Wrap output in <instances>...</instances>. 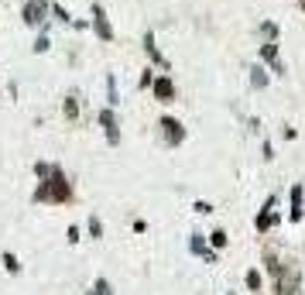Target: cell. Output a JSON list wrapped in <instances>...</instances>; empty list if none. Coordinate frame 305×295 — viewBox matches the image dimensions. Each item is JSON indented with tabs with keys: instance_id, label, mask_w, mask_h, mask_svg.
<instances>
[{
	"instance_id": "6da1fadb",
	"label": "cell",
	"mask_w": 305,
	"mask_h": 295,
	"mask_svg": "<svg viewBox=\"0 0 305 295\" xmlns=\"http://www.w3.org/2000/svg\"><path fill=\"white\" fill-rule=\"evenodd\" d=\"M271 278H274V295H298V288H302V268L291 257H285V261L278 257Z\"/></svg>"
},
{
	"instance_id": "7a4b0ae2",
	"label": "cell",
	"mask_w": 305,
	"mask_h": 295,
	"mask_svg": "<svg viewBox=\"0 0 305 295\" xmlns=\"http://www.w3.org/2000/svg\"><path fill=\"white\" fill-rule=\"evenodd\" d=\"M189 247H192V254H199L202 261H206V264H216V251H213V247H206V240H202L199 234H192Z\"/></svg>"
},
{
	"instance_id": "3957f363",
	"label": "cell",
	"mask_w": 305,
	"mask_h": 295,
	"mask_svg": "<svg viewBox=\"0 0 305 295\" xmlns=\"http://www.w3.org/2000/svg\"><path fill=\"white\" fill-rule=\"evenodd\" d=\"M278 213H274V199H267V206H264V213H261V217H257V230H261V234H264V230H271V227H274V223H278Z\"/></svg>"
},
{
	"instance_id": "277c9868",
	"label": "cell",
	"mask_w": 305,
	"mask_h": 295,
	"mask_svg": "<svg viewBox=\"0 0 305 295\" xmlns=\"http://www.w3.org/2000/svg\"><path fill=\"white\" fill-rule=\"evenodd\" d=\"M244 285H247V292L261 295V292H264V278H261V271H257V268H250L247 275H244Z\"/></svg>"
},
{
	"instance_id": "5b68a950",
	"label": "cell",
	"mask_w": 305,
	"mask_h": 295,
	"mask_svg": "<svg viewBox=\"0 0 305 295\" xmlns=\"http://www.w3.org/2000/svg\"><path fill=\"white\" fill-rule=\"evenodd\" d=\"M302 185H295V189H291V213H288V217H291V223H298V220H302Z\"/></svg>"
},
{
	"instance_id": "8992f818",
	"label": "cell",
	"mask_w": 305,
	"mask_h": 295,
	"mask_svg": "<svg viewBox=\"0 0 305 295\" xmlns=\"http://www.w3.org/2000/svg\"><path fill=\"white\" fill-rule=\"evenodd\" d=\"M227 240H230V237L223 234V230H213V234H210V244H213V251H223V247H227Z\"/></svg>"
},
{
	"instance_id": "52a82bcc",
	"label": "cell",
	"mask_w": 305,
	"mask_h": 295,
	"mask_svg": "<svg viewBox=\"0 0 305 295\" xmlns=\"http://www.w3.org/2000/svg\"><path fill=\"white\" fill-rule=\"evenodd\" d=\"M89 295H114V288H110L107 278H96V285H93V292H89Z\"/></svg>"
},
{
	"instance_id": "ba28073f",
	"label": "cell",
	"mask_w": 305,
	"mask_h": 295,
	"mask_svg": "<svg viewBox=\"0 0 305 295\" xmlns=\"http://www.w3.org/2000/svg\"><path fill=\"white\" fill-rule=\"evenodd\" d=\"M4 268H7L11 275H18V271H21V261L14 254H4Z\"/></svg>"
},
{
	"instance_id": "9c48e42d",
	"label": "cell",
	"mask_w": 305,
	"mask_h": 295,
	"mask_svg": "<svg viewBox=\"0 0 305 295\" xmlns=\"http://www.w3.org/2000/svg\"><path fill=\"white\" fill-rule=\"evenodd\" d=\"M89 234H93V237H103V227H99V220H89Z\"/></svg>"
},
{
	"instance_id": "30bf717a",
	"label": "cell",
	"mask_w": 305,
	"mask_h": 295,
	"mask_svg": "<svg viewBox=\"0 0 305 295\" xmlns=\"http://www.w3.org/2000/svg\"><path fill=\"white\" fill-rule=\"evenodd\" d=\"M227 295H237V292H227Z\"/></svg>"
}]
</instances>
